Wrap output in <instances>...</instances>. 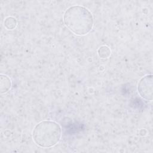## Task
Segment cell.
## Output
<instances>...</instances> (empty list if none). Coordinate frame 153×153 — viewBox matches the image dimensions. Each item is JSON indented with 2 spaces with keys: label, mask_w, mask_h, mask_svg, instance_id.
<instances>
[{
  "label": "cell",
  "mask_w": 153,
  "mask_h": 153,
  "mask_svg": "<svg viewBox=\"0 0 153 153\" xmlns=\"http://www.w3.org/2000/svg\"><path fill=\"white\" fill-rule=\"evenodd\" d=\"M62 129L60 125L53 121H42L36 124L32 132L35 143L44 148L56 145L60 140Z\"/></svg>",
  "instance_id": "7a4b0ae2"
},
{
  "label": "cell",
  "mask_w": 153,
  "mask_h": 153,
  "mask_svg": "<svg viewBox=\"0 0 153 153\" xmlns=\"http://www.w3.org/2000/svg\"><path fill=\"white\" fill-rule=\"evenodd\" d=\"M63 22L72 32L79 36L88 33L94 25L91 13L87 8L81 5L69 7L63 14Z\"/></svg>",
  "instance_id": "6da1fadb"
},
{
  "label": "cell",
  "mask_w": 153,
  "mask_h": 153,
  "mask_svg": "<svg viewBox=\"0 0 153 153\" xmlns=\"http://www.w3.org/2000/svg\"><path fill=\"white\" fill-rule=\"evenodd\" d=\"M17 26V20L14 17H8L4 21V26L7 29H13Z\"/></svg>",
  "instance_id": "8992f818"
},
{
  "label": "cell",
  "mask_w": 153,
  "mask_h": 153,
  "mask_svg": "<svg viewBox=\"0 0 153 153\" xmlns=\"http://www.w3.org/2000/svg\"><path fill=\"white\" fill-rule=\"evenodd\" d=\"M137 90L140 96L146 100H152V75H146L139 81Z\"/></svg>",
  "instance_id": "3957f363"
},
{
  "label": "cell",
  "mask_w": 153,
  "mask_h": 153,
  "mask_svg": "<svg viewBox=\"0 0 153 153\" xmlns=\"http://www.w3.org/2000/svg\"><path fill=\"white\" fill-rule=\"evenodd\" d=\"M1 93H6L11 88V79L7 75L1 74Z\"/></svg>",
  "instance_id": "277c9868"
},
{
  "label": "cell",
  "mask_w": 153,
  "mask_h": 153,
  "mask_svg": "<svg viewBox=\"0 0 153 153\" xmlns=\"http://www.w3.org/2000/svg\"><path fill=\"white\" fill-rule=\"evenodd\" d=\"M111 51L110 48L106 45L101 46L97 50V54L99 56L103 59L109 57V56L111 55Z\"/></svg>",
  "instance_id": "5b68a950"
}]
</instances>
